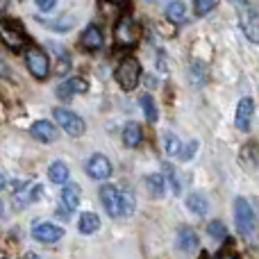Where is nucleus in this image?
I'll list each match as a JSON object with an SVG mask.
<instances>
[{
	"mask_svg": "<svg viewBox=\"0 0 259 259\" xmlns=\"http://www.w3.org/2000/svg\"><path fill=\"white\" fill-rule=\"evenodd\" d=\"M25 66H27V71H30V75L34 77V80H39V82L48 80V75H50V57H48V53H46L41 46L30 44V48L25 50Z\"/></svg>",
	"mask_w": 259,
	"mask_h": 259,
	"instance_id": "1",
	"label": "nucleus"
},
{
	"mask_svg": "<svg viewBox=\"0 0 259 259\" xmlns=\"http://www.w3.org/2000/svg\"><path fill=\"white\" fill-rule=\"evenodd\" d=\"M114 41H116L118 48H134V46L139 44V27H137V23H134L132 14H123L116 21Z\"/></svg>",
	"mask_w": 259,
	"mask_h": 259,
	"instance_id": "2",
	"label": "nucleus"
},
{
	"mask_svg": "<svg viewBox=\"0 0 259 259\" xmlns=\"http://www.w3.org/2000/svg\"><path fill=\"white\" fill-rule=\"evenodd\" d=\"M114 75H116V82L121 84L123 91H132V89H137V84L141 82V64L134 57H125L116 66Z\"/></svg>",
	"mask_w": 259,
	"mask_h": 259,
	"instance_id": "3",
	"label": "nucleus"
},
{
	"mask_svg": "<svg viewBox=\"0 0 259 259\" xmlns=\"http://www.w3.org/2000/svg\"><path fill=\"white\" fill-rule=\"evenodd\" d=\"M98 196H100V202H103L105 211H107L112 219L125 216V196H123V191H118L114 184H103Z\"/></svg>",
	"mask_w": 259,
	"mask_h": 259,
	"instance_id": "4",
	"label": "nucleus"
},
{
	"mask_svg": "<svg viewBox=\"0 0 259 259\" xmlns=\"http://www.w3.org/2000/svg\"><path fill=\"white\" fill-rule=\"evenodd\" d=\"M53 116H55V123H57V127L64 130L68 137L77 139V137H82V134L87 132V123L82 121V118L77 116L75 112H71V109H66V107H55V109H53Z\"/></svg>",
	"mask_w": 259,
	"mask_h": 259,
	"instance_id": "5",
	"label": "nucleus"
},
{
	"mask_svg": "<svg viewBox=\"0 0 259 259\" xmlns=\"http://www.w3.org/2000/svg\"><path fill=\"white\" fill-rule=\"evenodd\" d=\"M234 223H237V230L243 239H248L252 232H255V209L252 205L246 200V198H237L234 200Z\"/></svg>",
	"mask_w": 259,
	"mask_h": 259,
	"instance_id": "6",
	"label": "nucleus"
},
{
	"mask_svg": "<svg viewBox=\"0 0 259 259\" xmlns=\"http://www.w3.org/2000/svg\"><path fill=\"white\" fill-rule=\"evenodd\" d=\"M0 41L7 46L9 50L18 53V50L25 48L27 36L23 32V27L16 21H7V18H0Z\"/></svg>",
	"mask_w": 259,
	"mask_h": 259,
	"instance_id": "7",
	"label": "nucleus"
},
{
	"mask_svg": "<svg viewBox=\"0 0 259 259\" xmlns=\"http://www.w3.org/2000/svg\"><path fill=\"white\" fill-rule=\"evenodd\" d=\"M84 168H87V175H89L91 180H98V182L109 180V178H112V173H114L109 157L100 155V152H96V155L89 157V161H87Z\"/></svg>",
	"mask_w": 259,
	"mask_h": 259,
	"instance_id": "8",
	"label": "nucleus"
},
{
	"mask_svg": "<svg viewBox=\"0 0 259 259\" xmlns=\"http://www.w3.org/2000/svg\"><path fill=\"white\" fill-rule=\"evenodd\" d=\"M241 30L250 44H259V12L250 7V3L241 7Z\"/></svg>",
	"mask_w": 259,
	"mask_h": 259,
	"instance_id": "9",
	"label": "nucleus"
},
{
	"mask_svg": "<svg viewBox=\"0 0 259 259\" xmlns=\"http://www.w3.org/2000/svg\"><path fill=\"white\" fill-rule=\"evenodd\" d=\"M62 237H64V230L55 223H44V221H39V223L32 228V239L39 243H57Z\"/></svg>",
	"mask_w": 259,
	"mask_h": 259,
	"instance_id": "10",
	"label": "nucleus"
},
{
	"mask_svg": "<svg viewBox=\"0 0 259 259\" xmlns=\"http://www.w3.org/2000/svg\"><path fill=\"white\" fill-rule=\"evenodd\" d=\"M30 134H32V139H36L41 143H53V141H57L59 130H57V123L41 118V121H34L30 125Z\"/></svg>",
	"mask_w": 259,
	"mask_h": 259,
	"instance_id": "11",
	"label": "nucleus"
},
{
	"mask_svg": "<svg viewBox=\"0 0 259 259\" xmlns=\"http://www.w3.org/2000/svg\"><path fill=\"white\" fill-rule=\"evenodd\" d=\"M252 116H255V100L241 98L239 105H237V116H234V123H237L239 132H250Z\"/></svg>",
	"mask_w": 259,
	"mask_h": 259,
	"instance_id": "12",
	"label": "nucleus"
},
{
	"mask_svg": "<svg viewBox=\"0 0 259 259\" xmlns=\"http://www.w3.org/2000/svg\"><path fill=\"white\" fill-rule=\"evenodd\" d=\"M80 44H82V48L91 50V53H96V50H103V46H105L103 30H100L96 23H89V25L84 27V32H82V36H80Z\"/></svg>",
	"mask_w": 259,
	"mask_h": 259,
	"instance_id": "13",
	"label": "nucleus"
},
{
	"mask_svg": "<svg viewBox=\"0 0 259 259\" xmlns=\"http://www.w3.org/2000/svg\"><path fill=\"white\" fill-rule=\"evenodd\" d=\"M198 243H200V239H198V234H196V230H193V228H180L178 230V246H180V250L193 252L198 248Z\"/></svg>",
	"mask_w": 259,
	"mask_h": 259,
	"instance_id": "14",
	"label": "nucleus"
},
{
	"mask_svg": "<svg viewBox=\"0 0 259 259\" xmlns=\"http://www.w3.org/2000/svg\"><path fill=\"white\" fill-rule=\"evenodd\" d=\"M62 202L66 207H71V209H77V205H80V200H82V189L77 187V184H73V182H64V187H62Z\"/></svg>",
	"mask_w": 259,
	"mask_h": 259,
	"instance_id": "15",
	"label": "nucleus"
},
{
	"mask_svg": "<svg viewBox=\"0 0 259 259\" xmlns=\"http://www.w3.org/2000/svg\"><path fill=\"white\" fill-rule=\"evenodd\" d=\"M141 141H143V127L134 121L125 123V127H123V143L127 148H139Z\"/></svg>",
	"mask_w": 259,
	"mask_h": 259,
	"instance_id": "16",
	"label": "nucleus"
},
{
	"mask_svg": "<svg viewBox=\"0 0 259 259\" xmlns=\"http://www.w3.org/2000/svg\"><path fill=\"white\" fill-rule=\"evenodd\" d=\"M68 175H71V170H68V164L62 159H55L53 164L48 166V178L53 180L55 184H64L68 182Z\"/></svg>",
	"mask_w": 259,
	"mask_h": 259,
	"instance_id": "17",
	"label": "nucleus"
},
{
	"mask_svg": "<svg viewBox=\"0 0 259 259\" xmlns=\"http://www.w3.org/2000/svg\"><path fill=\"white\" fill-rule=\"evenodd\" d=\"M241 164L248 168H257L259 166V143L257 141H248L241 148Z\"/></svg>",
	"mask_w": 259,
	"mask_h": 259,
	"instance_id": "18",
	"label": "nucleus"
},
{
	"mask_svg": "<svg viewBox=\"0 0 259 259\" xmlns=\"http://www.w3.org/2000/svg\"><path fill=\"white\" fill-rule=\"evenodd\" d=\"M187 207L189 211H193L196 216H205L207 209H209V202H207V198L202 196V193H189L187 196Z\"/></svg>",
	"mask_w": 259,
	"mask_h": 259,
	"instance_id": "19",
	"label": "nucleus"
},
{
	"mask_svg": "<svg viewBox=\"0 0 259 259\" xmlns=\"http://www.w3.org/2000/svg\"><path fill=\"white\" fill-rule=\"evenodd\" d=\"M98 228H100V219H98V214H94V211H84V214L80 216L77 230H80L82 234H94V232H98Z\"/></svg>",
	"mask_w": 259,
	"mask_h": 259,
	"instance_id": "20",
	"label": "nucleus"
},
{
	"mask_svg": "<svg viewBox=\"0 0 259 259\" xmlns=\"http://www.w3.org/2000/svg\"><path fill=\"white\" fill-rule=\"evenodd\" d=\"M146 187H148V193L152 198H164L166 193V178L164 175H148L146 178Z\"/></svg>",
	"mask_w": 259,
	"mask_h": 259,
	"instance_id": "21",
	"label": "nucleus"
},
{
	"mask_svg": "<svg viewBox=\"0 0 259 259\" xmlns=\"http://www.w3.org/2000/svg\"><path fill=\"white\" fill-rule=\"evenodd\" d=\"M166 18H168L170 23H182L184 16H187V5L182 3V0H170L168 5H166Z\"/></svg>",
	"mask_w": 259,
	"mask_h": 259,
	"instance_id": "22",
	"label": "nucleus"
},
{
	"mask_svg": "<svg viewBox=\"0 0 259 259\" xmlns=\"http://www.w3.org/2000/svg\"><path fill=\"white\" fill-rule=\"evenodd\" d=\"M189 82L193 87L207 84V66L202 62H191V66H189Z\"/></svg>",
	"mask_w": 259,
	"mask_h": 259,
	"instance_id": "23",
	"label": "nucleus"
},
{
	"mask_svg": "<svg viewBox=\"0 0 259 259\" xmlns=\"http://www.w3.org/2000/svg\"><path fill=\"white\" fill-rule=\"evenodd\" d=\"M161 170H164V178H166V182H168L170 191H173L175 196H180V193H182V184H180V178H178V173H175V168L168 164V161H164V164H161Z\"/></svg>",
	"mask_w": 259,
	"mask_h": 259,
	"instance_id": "24",
	"label": "nucleus"
},
{
	"mask_svg": "<svg viewBox=\"0 0 259 259\" xmlns=\"http://www.w3.org/2000/svg\"><path fill=\"white\" fill-rule=\"evenodd\" d=\"M139 105H141V109H143V114H146V118H148V123H157V118H159V112H157V105H155V100H152V96H141L139 98Z\"/></svg>",
	"mask_w": 259,
	"mask_h": 259,
	"instance_id": "25",
	"label": "nucleus"
},
{
	"mask_svg": "<svg viewBox=\"0 0 259 259\" xmlns=\"http://www.w3.org/2000/svg\"><path fill=\"white\" fill-rule=\"evenodd\" d=\"M41 25L50 27L55 32H68L73 25H75V16H62L57 21H41Z\"/></svg>",
	"mask_w": 259,
	"mask_h": 259,
	"instance_id": "26",
	"label": "nucleus"
},
{
	"mask_svg": "<svg viewBox=\"0 0 259 259\" xmlns=\"http://www.w3.org/2000/svg\"><path fill=\"white\" fill-rule=\"evenodd\" d=\"M164 150L168 157H180V152H182V143H180V139L173 132L164 134Z\"/></svg>",
	"mask_w": 259,
	"mask_h": 259,
	"instance_id": "27",
	"label": "nucleus"
},
{
	"mask_svg": "<svg viewBox=\"0 0 259 259\" xmlns=\"http://www.w3.org/2000/svg\"><path fill=\"white\" fill-rule=\"evenodd\" d=\"M77 91H75V87H73V82H71V77H68V80H64V82H59L57 84V89H55V96H57L59 100H71L73 96H75Z\"/></svg>",
	"mask_w": 259,
	"mask_h": 259,
	"instance_id": "28",
	"label": "nucleus"
},
{
	"mask_svg": "<svg viewBox=\"0 0 259 259\" xmlns=\"http://www.w3.org/2000/svg\"><path fill=\"white\" fill-rule=\"evenodd\" d=\"M207 232H209V237L216 239V241H225V239H228V228H225L223 221H211Z\"/></svg>",
	"mask_w": 259,
	"mask_h": 259,
	"instance_id": "29",
	"label": "nucleus"
},
{
	"mask_svg": "<svg viewBox=\"0 0 259 259\" xmlns=\"http://www.w3.org/2000/svg\"><path fill=\"white\" fill-rule=\"evenodd\" d=\"M216 5H219V0H193V14L196 16H207Z\"/></svg>",
	"mask_w": 259,
	"mask_h": 259,
	"instance_id": "30",
	"label": "nucleus"
},
{
	"mask_svg": "<svg viewBox=\"0 0 259 259\" xmlns=\"http://www.w3.org/2000/svg\"><path fill=\"white\" fill-rule=\"evenodd\" d=\"M57 48V53H59V66H57V75L62 77L64 73H68L71 71V57H68V53H64L59 46H55Z\"/></svg>",
	"mask_w": 259,
	"mask_h": 259,
	"instance_id": "31",
	"label": "nucleus"
},
{
	"mask_svg": "<svg viewBox=\"0 0 259 259\" xmlns=\"http://www.w3.org/2000/svg\"><path fill=\"white\" fill-rule=\"evenodd\" d=\"M196 150H198V141H191L187 148H184V152H180V157H182L184 161H189L193 155H196Z\"/></svg>",
	"mask_w": 259,
	"mask_h": 259,
	"instance_id": "32",
	"label": "nucleus"
},
{
	"mask_svg": "<svg viewBox=\"0 0 259 259\" xmlns=\"http://www.w3.org/2000/svg\"><path fill=\"white\" fill-rule=\"evenodd\" d=\"M34 5L41 9V12H50V9H55L57 0H34Z\"/></svg>",
	"mask_w": 259,
	"mask_h": 259,
	"instance_id": "33",
	"label": "nucleus"
},
{
	"mask_svg": "<svg viewBox=\"0 0 259 259\" xmlns=\"http://www.w3.org/2000/svg\"><path fill=\"white\" fill-rule=\"evenodd\" d=\"M9 75V68L3 64V59H0V77H7Z\"/></svg>",
	"mask_w": 259,
	"mask_h": 259,
	"instance_id": "34",
	"label": "nucleus"
},
{
	"mask_svg": "<svg viewBox=\"0 0 259 259\" xmlns=\"http://www.w3.org/2000/svg\"><path fill=\"white\" fill-rule=\"evenodd\" d=\"M230 3H234L239 9H241V7H246V5H248V0H230Z\"/></svg>",
	"mask_w": 259,
	"mask_h": 259,
	"instance_id": "35",
	"label": "nucleus"
},
{
	"mask_svg": "<svg viewBox=\"0 0 259 259\" xmlns=\"http://www.w3.org/2000/svg\"><path fill=\"white\" fill-rule=\"evenodd\" d=\"M7 5H9V0H0V12H5V9H7Z\"/></svg>",
	"mask_w": 259,
	"mask_h": 259,
	"instance_id": "36",
	"label": "nucleus"
},
{
	"mask_svg": "<svg viewBox=\"0 0 259 259\" xmlns=\"http://www.w3.org/2000/svg\"><path fill=\"white\" fill-rule=\"evenodd\" d=\"M5 184H7V182H5V178H3V175H0V191H3V189H5Z\"/></svg>",
	"mask_w": 259,
	"mask_h": 259,
	"instance_id": "37",
	"label": "nucleus"
},
{
	"mask_svg": "<svg viewBox=\"0 0 259 259\" xmlns=\"http://www.w3.org/2000/svg\"><path fill=\"white\" fill-rule=\"evenodd\" d=\"M107 3H112V5H121L123 0H107Z\"/></svg>",
	"mask_w": 259,
	"mask_h": 259,
	"instance_id": "38",
	"label": "nucleus"
},
{
	"mask_svg": "<svg viewBox=\"0 0 259 259\" xmlns=\"http://www.w3.org/2000/svg\"><path fill=\"white\" fill-rule=\"evenodd\" d=\"M150 3H155V0H150Z\"/></svg>",
	"mask_w": 259,
	"mask_h": 259,
	"instance_id": "39",
	"label": "nucleus"
}]
</instances>
